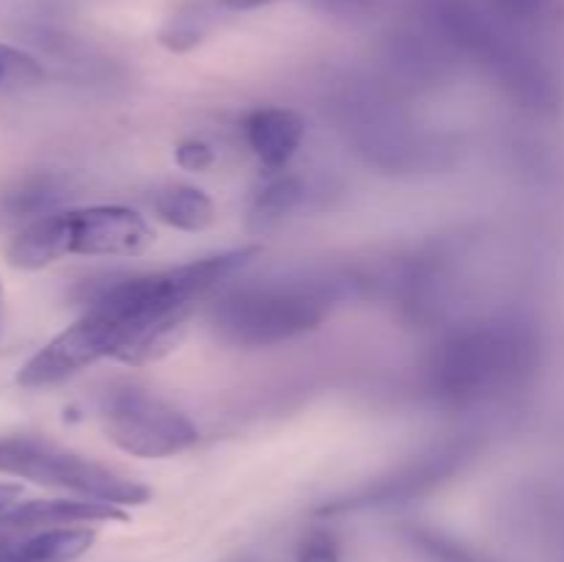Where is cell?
Here are the masks:
<instances>
[{"mask_svg":"<svg viewBox=\"0 0 564 562\" xmlns=\"http://www.w3.org/2000/svg\"><path fill=\"white\" fill-rule=\"evenodd\" d=\"M259 253V246H242L154 273L108 279L83 295V312L108 331L116 361L141 367L174 350L198 303Z\"/></svg>","mask_w":564,"mask_h":562,"instance_id":"1","label":"cell"},{"mask_svg":"<svg viewBox=\"0 0 564 562\" xmlns=\"http://www.w3.org/2000/svg\"><path fill=\"white\" fill-rule=\"evenodd\" d=\"M347 295V281L336 275L257 281L226 292L215 303L213 323L229 345L273 347L319 328L330 309Z\"/></svg>","mask_w":564,"mask_h":562,"instance_id":"2","label":"cell"},{"mask_svg":"<svg viewBox=\"0 0 564 562\" xmlns=\"http://www.w3.org/2000/svg\"><path fill=\"white\" fill-rule=\"evenodd\" d=\"M154 242V229L138 209L121 204L50 213L17 231L6 257L20 270H42L64 257H138Z\"/></svg>","mask_w":564,"mask_h":562,"instance_id":"3","label":"cell"},{"mask_svg":"<svg viewBox=\"0 0 564 562\" xmlns=\"http://www.w3.org/2000/svg\"><path fill=\"white\" fill-rule=\"evenodd\" d=\"M538 342L523 323H479L435 350L430 380L441 400L468 406L501 395L532 369Z\"/></svg>","mask_w":564,"mask_h":562,"instance_id":"4","label":"cell"},{"mask_svg":"<svg viewBox=\"0 0 564 562\" xmlns=\"http://www.w3.org/2000/svg\"><path fill=\"white\" fill-rule=\"evenodd\" d=\"M0 474L31 479L44 488L66 490L77 499L105 501L116 507L147 505L152 490L124 477L116 468L53 444L39 435H3L0 439Z\"/></svg>","mask_w":564,"mask_h":562,"instance_id":"5","label":"cell"},{"mask_svg":"<svg viewBox=\"0 0 564 562\" xmlns=\"http://www.w3.org/2000/svg\"><path fill=\"white\" fill-rule=\"evenodd\" d=\"M105 435L132 457H174L198 444V428L187 413L138 383H113L99 400Z\"/></svg>","mask_w":564,"mask_h":562,"instance_id":"6","label":"cell"},{"mask_svg":"<svg viewBox=\"0 0 564 562\" xmlns=\"http://www.w3.org/2000/svg\"><path fill=\"white\" fill-rule=\"evenodd\" d=\"M466 457L463 446H449V450H438L427 457H419L411 466H402L394 477L380 479V483L369 485L367 490L356 496H347L345 501H334L325 507V512L334 510H358V507H372V505H389V501L411 499V496L422 494V490L433 488L441 479L455 474L460 461Z\"/></svg>","mask_w":564,"mask_h":562,"instance_id":"7","label":"cell"},{"mask_svg":"<svg viewBox=\"0 0 564 562\" xmlns=\"http://www.w3.org/2000/svg\"><path fill=\"white\" fill-rule=\"evenodd\" d=\"M124 507L105 505L94 499H33L17 501L0 516V529L6 532H33V529L86 527V523L127 521Z\"/></svg>","mask_w":564,"mask_h":562,"instance_id":"8","label":"cell"},{"mask_svg":"<svg viewBox=\"0 0 564 562\" xmlns=\"http://www.w3.org/2000/svg\"><path fill=\"white\" fill-rule=\"evenodd\" d=\"M246 143L268 171H284L306 138V121L292 108H257L242 121Z\"/></svg>","mask_w":564,"mask_h":562,"instance_id":"9","label":"cell"},{"mask_svg":"<svg viewBox=\"0 0 564 562\" xmlns=\"http://www.w3.org/2000/svg\"><path fill=\"white\" fill-rule=\"evenodd\" d=\"M94 529L58 527L0 534V562H72L94 543Z\"/></svg>","mask_w":564,"mask_h":562,"instance_id":"10","label":"cell"},{"mask_svg":"<svg viewBox=\"0 0 564 562\" xmlns=\"http://www.w3.org/2000/svg\"><path fill=\"white\" fill-rule=\"evenodd\" d=\"M152 209L163 224L180 231H204L215 224V202L196 185H165L154 193Z\"/></svg>","mask_w":564,"mask_h":562,"instance_id":"11","label":"cell"},{"mask_svg":"<svg viewBox=\"0 0 564 562\" xmlns=\"http://www.w3.org/2000/svg\"><path fill=\"white\" fill-rule=\"evenodd\" d=\"M215 17H218V9L209 6L207 0L185 6V9L176 11V14L165 22V28L160 31V42L169 50H176V53L191 50L193 44H198L207 36L209 28L215 25Z\"/></svg>","mask_w":564,"mask_h":562,"instance_id":"12","label":"cell"},{"mask_svg":"<svg viewBox=\"0 0 564 562\" xmlns=\"http://www.w3.org/2000/svg\"><path fill=\"white\" fill-rule=\"evenodd\" d=\"M306 198V187L295 176H284V180H275L273 185L264 187L259 193L257 204L251 209V220L257 229H268V226L279 224L281 218H286L290 213H295L301 207V202Z\"/></svg>","mask_w":564,"mask_h":562,"instance_id":"13","label":"cell"},{"mask_svg":"<svg viewBox=\"0 0 564 562\" xmlns=\"http://www.w3.org/2000/svg\"><path fill=\"white\" fill-rule=\"evenodd\" d=\"M411 540L419 551H424L435 562H488L474 554V551H468L466 545L455 543V540L444 538L438 532H430V529H413Z\"/></svg>","mask_w":564,"mask_h":562,"instance_id":"14","label":"cell"},{"mask_svg":"<svg viewBox=\"0 0 564 562\" xmlns=\"http://www.w3.org/2000/svg\"><path fill=\"white\" fill-rule=\"evenodd\" d=\"M176 165L185 171H207L215 163V149L209 143L191 138V141H182L174 152Z\"/></svg>","mask_w":564,"mask_h":562,"instance_id":"15","label":"cell"},{"mask_svg":"<svg viewBox=\"0 0 564 562\" xmlns=\"http://www.w3.org/2000/svg\"><path fill=\"white\" fill-rule=\"evenodd\" d=\"M297 562H341L339 545L328 532H314L303 540Z\"/></svg>","mask_w":564,"mask_h":562,"instance_id":"16","label":"cell"},{"mask_svg":"<svg viewBox=\"0 0 564 562\" xmlns=\"http://www.w3.org/2000/svg\"><path fill=\"white\" fill-rule=\"evenodd\" d=\"M14 72H36V64H33L28 55H22V53H17V50L3 47V44H0V86H3L6 77L14 75Z\"/></svg>","mask_w":564,"mask_h":562,"instance_id":"17","label":"cell"},{"mask_svg":"<svg viewBox=\"0 0 564 562\" xmlns=\"http://www.w3.org/2000/svg\"><path fill=\"white\" fill-rule=\"evenodd\" d=\"M209 6H215L218 11H248L259 9V6L281 3V0H207Z\"/></svg>","mask_w":564,"mask_h":562,"instance_id":"18","label":"cell"},{"mask_svg":"<svg viewBox=\"0 0 564 562\" xmlns=\"http://www.w3.org/2000/svg\"><path fill=\"white\" fill-rule=\"evenodd\" d=\"M22 496V488L17 483H0V516H3L6 510H11V507L17 505V499Z\"/></svg>","mask_w":564,"mask_h":562,"instance_id":"19","label":"cell"},{"mask_svg":"<svg viewBox=\"0 0 564 562\" xmlns=\"http://www.w3.org/2000/svg\"><path fill=\"white\" fill-rule=\"evenodd\" d=\"M0 328H3V284H0Z\"/></svg>","mask_w":564,"mask_h":562,"instance_id":"20","label":"cell"}]
</instances>
